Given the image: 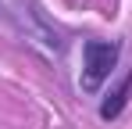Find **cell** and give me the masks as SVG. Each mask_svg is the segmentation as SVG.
Here are the masks:
<instances>
[{
    "mask_svg": "<svg viewBox=\"0 0 132 129\" xmlns=\"http://www.w3.org/2000/svg\"><path fill=\"white\" fill-rule=\"evenodd\" d=\"M121 61V40H86L82 43V90L96 93L114 75Z\"/></svg>",
    "mask_w": 132,
    "mask_h": 129,
    "instance_id": "6da1fadb",
    "label": "cell"
},
{
    "mask_svg": "<svg viewBox=\"0 0 132 129\" xmlns=\"http://www.w3.org/2000/svg\"><path fill=\"white\" fill-rule=\"evenodd\" d=\"M132 101V68L118 79V86L111 90L107 97L100 101V122H114V118H121L125 115V108Z\"/></svg>",
    "mask_w": 132,
    "mask_h": 129,
    "instance_id": "7a4b0ae2",
    "label": "cell"
}]
</instances>
